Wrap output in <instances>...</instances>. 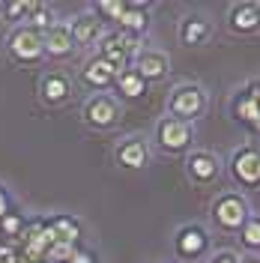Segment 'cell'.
<instances>
[{
	"label": "cell",
	"mask_w": 260,
	"mask_h": 263,
	"mask_svg": "<svg viewBox=\"0 0 260 263\" xmlns=\"http://www.w3.org/2000/svg\"><path fill=\"white\" fill-rule=\"evenodd\" d=\"M239 263H260V257H254V254H245V257H239Z\"/></svg>",
	"instance_id": "1f68e13d"
},
{
	"label": "cell",
	"mask_w": 260,
	"mask_h": 263,
	"mask_svg": "<svg viewBox=\"0 0 260 263\" xmlns=\"http://www.w3.org/2000/svg\"><path fill=\"white\" fill-rule=\"evenodd\" d=\"M248 215H251L248 200L239 192H225V195H218L212 200V221L225 233H239L243 224L248 221Z\"/></svg>",
	"instance_id": "6da1fadb"
},
{
	"label": "cell",
	"mask_w": 260,
	"mask_h": 263,
	"mask_svg": "<svg viewBox=\"0 0 260 263\" xmlns=\"http://www.w3.org/2000/svg\"><path fill=\"white\" fill-rule=\"evenodd\" d=\"M230 111H233V120H239V123H245V126H251V123L257 120V114H260L257 102L248 96L245 90L233 96V102H230Z\"/></svg>",
	"instance_id": "44dd1931"
},
{
	"label": "cell",
	"mask_w": 260,
	"mask_h": 263,
	"mask_svg": "<svg viewBox=\"0 0 260 263\" xmlns=\"http://www.w3.org/2000/svg\"><path fill=\"white\" fill-rule=\"evenodd\" d=\"M114 159H117V164L126 167V171H141V167L150 162V147H146L141 138H126V141L117 144Z\"/></svg>",
	"instance_id": "5bb4252c"
},
{
	"label": "cell",
	"mask_w": 260,
	"mask_h": 263,
	"mask_svg": "<svg viewBox=\"0 0 260 263\" xmlns=\"http://www.w3.org/2000/svg\"><path fill=\"white\" fill-rule=\"evenodd\" d=\"M210 21L200 15H189L182 18V24H179V42L182 45H189V48H195V45H203L207 39H210Z\"/></svg>",
	"instance_id": "d6986e66"
},
{
	"label": "cell",
	"mask_w": 260,
	"mask_h": 263,
	"mask_svg": "<svg viewBox=\"0 0 260 263\" xmlns=\"http://www.w3.org/2000/svg\"><path fill=\"white\" fill-rule=\"evenodd\" d=\"M114 87H117V93H120L123 99H144L146 96V81L132 69V66L123 69V72H117Z\"/></svg>",
	"instance_id": "ffe728a7"
},
{
	"label": "cell",
	"mask_w": 260,
	"mask_h": 263,
	"mask_svg": "<svg viewBox=\"0 0 260 263\" xmlns=\"http://www.w3.org/2000/svg\"><path fill=\"white\" fill-rule=\"evenodd\" d=\"M42 51L51 60H63V57H72L75 51V42H72V33H69V24L63 21H54L48 30L42 33Z\"/></svg>",
	"instance_id": "8fae6325"
},
{
	"label": "cell",
	"mask_w": 260,
	"mask_h": 263,
	"mask_svg": "<svg viewBox=\"0 0 260 263\" xmlns=\"http://www.w3.org/2000/svg\"><path fill=\"white\" fill-rule=\"evenodd\" d=\"M90 12H93L102 24H105V21H120V15L126 12V3H123V0H99Z\"/></svg>",
	"instance_id": "cb8c5ba5"
},
{
	"label": "cell",
	"mask_w": 260,
	"mask_h": 263,
	"mask_svg": "<svg viewBox=\"0 0 260 263\" xmlns=\"http://www.w3.org/2000/svg\"><path fill=\"white\" fill-rule=\"evenodd\" d=\"M69 33H72V42L75 48H87V45H96L99 39L105 36L102 33V21L93 12H81L69 21Z\"/></svg>",
	"instance_id": "4fadbf2b"
},
{
	"label": "cell",
	"mask_w": 260,
	"mask_h": 263,
	"mask_svg": "<svg viewBox=\"0 0 260 263\" xmlns=\"http://www.w3.org/2000/svg\"><path fill=\"white\" fill-rule=\"evenodd\" d=\"M132 69H135L146 84L162 81V78H168V72H171V60H168V54L159 51V48H141L135 54V60H132Z\"/></svg>",
	"instance_id": "30bf717a"
},
{
	"label": "cell",
	"mask_w": 260,
	"mask_h": 263,
	"mask_svg": "<svg viewBox=\"0 0 260 263\" xmlns=\"http://www.w3.org/2000/svg\"><path fill=\"white\" fill-rule=\"evenodd\" d=\"M6 48H9V54L15 57L18 63H24V66L39 63L45 57V51H42V33L33 30L30 24H15L9 30V36H6Z\"/></svg>",
	"instance_id": "5b68a950"
},
{
	"label": "cell",
	"mask_w": 260,
	"mask_h": 263,
	"mask_svg": "<svg viewBox=\"0 0 260 263\" xmlns=\"http://www.w3.org/2000/svg\"><path fill=\"white\" fill-rule=\"evenodd\" d=\"M239 239L248 251H260V215H248V221L239 230Z\"/></svg>",
	"instance_id": "d4e9b609"
},
{
	"label": "cell",
	"mask_w": 260,
	"mask_h": 263,
	"mask_svg": "<svg viewBox=\"0 0 260 263\" xmlns=\"http://www.w3.org/2000/svg\"><path fill=\"white\" fill-rule=\"evenodd\" d=\"M78 248L75 246H66V242H54V246H48V251H45V260L48 263H66L72 254H75Z\"/></svg>",
	"instance_id": "4316f807"
},
{
	"label": "cell",
	"mask_w": 260,
	"mask_h": 263,
	"mask_svg": "<svg viewBox=\"0 0 260 263\" xmlns=\"http://www.w3.org/2000/svg\"><path fill=\"white\" fill-rule=\"evenodd\" d=\"M66 263H99V260H96V254H93V251H84V248H78V251H75V254H72Z\"/></svg>",
	"instance_id": "83f0119b"
},
{
	"label": "cell",
	"mask_w": 260,
	"mask_h": 263,
	"mask_svg": "<svg viewBox=\"0 0 260 263\" xmlns=\"http://www.w3.org/2000/svg\"><path fill=\"white\" fill-rule=\"evenodd\" d=\"M210 263H239V254H233V251H218Z\"/></svg>",
	"instance_id": "f546056e"
},
{
	"label": "cell",
	"mask_w": 260,
	"mask_h": 263,
	"mask_svg": "<svg viewBox=\"0 0 260 263\" xmlns=\"http://www.w3.org/2000/svg\"><path fill=\"white\" fill-rule=\"evenodd\" d=\"M141 51V39L138 36H132V33H108V36H102L99 39V54L105 63H111L117 72H123V69H129L132 60H135V54Z\"/></svg>",
	"instance_id": "7a4b0ae2"
},
{
	"label": "cell",
	"mask_w": 260,
	"mask_h": 263,
	"mask_svg": "<svg viewBox=\"0 0 260 263\" xmlns=\"http://www.w3.org/2000/svg\"><path fill=\"white\" fill-rule=\"evenodd\" d=\"M195 141V129L192 123H182L177 117H162L159 126H156V144L162 153L168 156H179V153H189Z\"/></svg>",
	"instance_id": "3957f363"
},
{
	"label": "cell",
	"mask_w": 260,
	"mask_h": 263,
	"mask_svg": "<svg viewBox=\"0 0 260 263\" xmlns=\"http://www.w3.org/2000/svg\"><path fill=\"white\" fill-rule=\"evenodd\" d=\"M81 78H84V84L93 87V90H108V87L117 81V69L111 63H105L102 57H90L81 69Z\"/></svg>",
	"instance_id": "e0dca14e"
},
{
	"label": "cell",
	"mask_w": 260,
	"mask_h": 263,
	"mask_svg": "<svg viewBox=\"0 0 260 263\" xmlns=\"http://www.w3.org/2000/svg\"><path fill=\"white\" fill-rule=\"evenodd\" d=\"M257 149H260V144H257Z\"/></svg>",
	"instance_id": "836d02e7"
},
{
	"label": "cell",
	"mask_w": 260,
	"mask_h": 263,
	"mask_svg": "<svg viewBox=\"0 0 260 263\" xmlns=\"http://www.w3.org/2000/svg\"><path fill=\"white\" fill-rule=\"evenodd\" d=\"M248 129L254 132V135H260V114H257V120H254V123H251V126H248Z\"/></svg>",
	"instance_id": "d6a6232c"
},
{
	"label": "cell",
	"mask_w": 260,
	"mask_h": 263,
	"mask_svg": "<svg viewBox=\"0 0 260 263\" xmlns=\"http://www.w3.org/2000/svg\"><path fill=\"white\" fill-rule=\"evenodd\" d=\"M228 27L239 36L260 30V3H236L228 12Z\"/></svg>",
	"instance_id": "9a60e30c"
},
{
	"label": "cell",
	"mask_w": 260,
	"mask_h": 263,
	"mask_svg": "<svg viewBox=\"0 0 260 263\" xmlns=\"http://www.w3.org/2000/svg\"><path fill=\"white\" fill-rule=\"evenodd\" d=\"M245 93L254 99V102H257V108H260V81H251L248 87H245Z\"/></svg>",
	"instance_id": "4dcf8cb0"
},
{
	"label": "cell",
	"mask_w": 260,
	"mask_h": 263,
	"mask_svg": "<svg viewBox=\"0 0 260 263\" xmlns=\"http://www.w3.org/2000/svg\"><path fill=\"white\" fill-rule=\"evenodd\" d=\"M81 117L90 129H111L120 120V102L114 96H108V93H93L84 102Z\"/></svg>",
	"instance_id": "8992f818"
},
{
	"label": "cell",
	"mask_w": 260,
	"mask_h": 263,
	"mask_svg": "<svg viewBox=\"0 0 260 263\" xmlns=\"http://www.w3.org/2000/svg\"><path fill=\"white\" fill-rule=\"evenodd\" d=\"M185 174H189V180L195 182V185H210V182L218 180L221 162H218V156L210 153V149H195L185 159Z\"/></svg>",
	"instance_id": "9c48e42d"
},
{
	"label": "cell",
	"mask_w": 260,
	"mask_h": 263,
	"mask_svg": "<svg viewBox=\"0 0 260 263\" xmlns=\"http://www.w3.org/2000/svg\"><path fill=\"white\" fill-rule=\"evenodd\" d=\"M168 111L171 117H177L182 123H192L207 111V93L200 84H179L177 90L168 99Z\"/></svg>",
	"instance_id": "277c9868"
},
{
	"label": "cell",
	"mask_w": 260,
	"mask_h": 263,
	"mask_svg": "<svg viewBox=\"0 0 260 263\" xmlns=\"http://www.w3.org/2000/svg\"><path fill=\"white\" fill-rule=\"evenodd\" d=\"M9 210H12V197H9V192H6V185L0 182V218L9 213Z\"/></svg>",
	"instance_id": "f1b7e54d"
},
{
	"label": "cell",
	"mask_w": 260,
	"mask_h": 263,
	"mask_svg": "<svg viewBox=\"0 0 260 263\" xmlns=\"http://www.w3.org/2000/svg\"><path fill=\"white\" fill-rule=\"evenodd\" d=\"M45 228L51 230V236H54V242H66V246H75L78 239H81V221L75 218V215H54L45 221Z\"/></svg>",
	"instance_id": "ac0fdd59"
},
{
	"label": "cell",
	"mask_w": 260,
	"mask_h": 263,
	"mask_svg": "<svg viewBox=\"0 0 260 263\" xmlns=\"http://www.w3.org/2000/svg\"><path fill=\"white\" fill-rule=\"evenodd\" d=\"M230 177L233 182H239L245 189H254L260 185V149L254 144H245V147L233 149L230 153Z\"/></svg>",
	"instance_id": "52a82bcc"
},
{
	"label": "cell",
	"mask_w": 260,
	"mask_h": 263,
	"mask_svg": "<svg viewBox=\"0 0 260 263\" xmlns=\"http://www.w3.org/2000/svg\"><path fill=\"white\" fill-rule=\"evenodd\" d=\"M24 24H30L33 30H39V33H45L54 24V15H51V9H48V3H39V0H30L27 3V21Z\"/></svg>",
	"instance_id": "603a6c76"
},
{
	"label": "cell",
	"mask_w": 260,
	"mask_h": 263,
	"mask_svg": "<svg viewBox=\"0 0 260 263\" xmlns=\"http://www.w3.org/2000/svg\"><path fill=\"white\" fill-rule=\"evenodd\" d=\"M39 99L51 105V108H57V105H66L69 99H72V81L66 78L63 72H45L42 78H39Z\"/></svg>",
	"instance_id": "7c38bea8"
},
{
	"label": "cell",
	"mask_w": 260,
	"mask_h": 263,
	"mask_svg": "<svg viewBox=\"0 0 260 263\" xmlns=\"http://www.w3.org/2000/svg\"><path fill=\"white\" fill-rule=\"evenodd\" d=\"M174 251L182 260H200L210 251V233L200 224H182L174 236Z\"/></svg>",
	"instance_id": "ba28073f"
},
{
	"label": "cell",
	"mask_w": 260,
	"mask_h": 263,
	"mask_svg": "<svg viewBox=\"0 0 260 263\" xmlns=\"http://www.w3.org/2000/svg\"><path fill=\"white\" fill-rule=\"evenodd\" d=\"M117 27L123 33H132V36H144L146 27H150V3L144 0H135V3H126V12L120 15Z\"/></svg>",
	"instance_id": "2e32d148"
},
{
	"label": "cell",
	"mask_w": 260,
	"mask_h": 263,
	"mask_svg": "<svg viewBox=\"0 0 260 263\" xmlns=\"http://www.w3.org/2000/svg\"><path fill=\"white\" fill-rule=\"evenodd\" d=\"M24 230H27V218L18 213V210H9V213L0 218V239H6V242H18Z\"/></svg>",
	"instance_id": "7402d4cb"
},
{
	"label": "cell",
	"mask_w": 260,
	"mask_h": 263,
	"mask_svg": "<svg viewBox=\"0 0 260 263\" xmlns=\"http://www.w3.org/2000/svg\"><path fill=\"white\" fill-rule=\"evenodd\" d=\"M27 3H30V0H9V3H0V12L9 18L12 24H24V21H27Z\"/></svg>",
	"instance_id": "484cf974"
}]
</instances>
